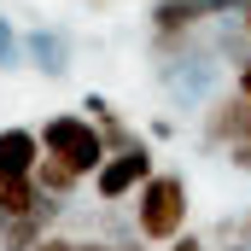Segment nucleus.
I'll return each instance as SVG.
<instances>
[{
	"label": "nucleus",
	"mask_w": 251,
	"mask_h": 251,
	"mask_svg": "<svg viewBox=\"0 0 251 251\" xmlns=\"http://www.w3.org/2000/svg\"><path fill=\"white\" fill-rule=\"evenodd\" d=\"M187 210H193L187 176L158 170L146 187L134 193V240H146V246H170V240H181V234H187Z\"/></svg>",
	"instance_id": "f257e3e1"
},
{
	"label": "nucleus",
	"mask_w": 251,
	"mask_h": 251,
	"mask_svg": "<svg viewBox=\"0 0 251 251\" xmlns=\"http://www.w3.org/2000/svg\"><path fill=\"white\" fill-rule=\"evenodd\" d=\"M35 134H41V152H47V158H59L64 170H76L82 181L105 170V140H100V128L88 123V117L59 111V117H47Z\"/></svg>",
	"instance_id": "f03ea898"
},
{
	"label": "nucleus",
	"mask_w": 251,
	"mask_h": 251,
	"mask_svg": "<svg viewBox=\"0 0 251 251\" xmlns=\"http://www.w3.org/2000/svg\"><path fill=\"white\" fill-rule=\"evenodd\" d=\"M158 170H152V146L140 140L134 152H117V158H105V170L94 176V193H100V204H123V199H134V193L146 187Z\"/></svg>",
	"instance_id": "7ed1b4c3"
},
{
	"label": "nucleus",
	"mask_w": 251,
	"mask_h": 251,
	"mask_svg": "<svg viewBox=\"0 0 251 251\" xmlns=\"http://www.w3.org/2000/svg\"><path fill=\"white\" fill-rule=\"evenodd\" d=\"M216 76H222V59H216V53H193V59L158 70V82H164V94H170L176 105H210V100H216V94H210Z\"/></svg>",
	"instance_id": "20e7f679"
},
{
	"label": "nucleus",
	"mask_w": 251,
	"mask_h": 251,
	"mask_svg": "<svg viewBox=\"0 0 251 251\" xmlns=\"http://www.w3.org/2000/svg\"><path fill=\"white\" fill-rule=\"evenodd\" d=\"M240 140H251V100H240L234 88L228 94H216L210 105H204V146H240Z\"/></svg>",
	"instance_id": "39448f33"
},
{
	"label": "nucleus",
	"mask_w": 251,
	"mask_h": 251,
	"mask_svg": "<svg viewBox=\"0 0 251 251\" xmlns=\"http://www.w3.org/2000/svg\"><path fill=\"white\" fill-rule=\"evenodd\" d=\"M24 64H35L41 76H53V82H59L64 70H70V35H64L59 24L24 29Z\"/></svg>",
	"instance_id": "423d86ee"
},
{
	"label": "nucleus",
	"mask_w": 251,
	"mask_h": 251,
	"mask_svg": "<svg viewBox=\"0 0 251 251\" xmlns=\"http://www.w3.org/2000/svg\"><path fill=\"white\" fill-rule=\"evenodd\" d=\"M64 210H70L64 199H41V210H35V216H24V222H6V228H0V251H35L41 240H53V228H59Z\"/></svg>",
	"instance_id": "0eeeda50"
},
{
	"label": "nucleus",
	"mask_w": 251,
	"mask_h": 251,
	"mask_svg": "<svg viewBox=\"0 0 251 251\" xmlns=\"http://www.w3.org/2000/svg\"><path fill=\"white\" fill-rule=\"evenodd\" d=\"M47 152H41V134L35 128H0V181H24V176H35V164H41Z\"/></svg>",
	"instance_id": "6e6552de"
},
{
	"label": "nucleus",
	"mask_w": 251,
	"mask_h": 251,
	"mask_svg": "<svg viewBox=\"0 0 251 251\" xmlns=\"http://www.w3.org/2000/svg\"><path fill=\"white\" fill-rule=\"evenodd\" d=\"M82 111H94L88 123L100 128V140H105V158H117V152H134V146H140V134L123 123V111H117L105 94H88V100H82Z\"/></svg>",
	"instance_id": "1a4fd4ad"
},
{
	"label": "nucleus",
	"mask_w": 251,
	"mask_h": 251,
	"mask_svg": "<svg viewBox=\"0 0 251 251\" xmlns=\"http://www.w3.org/2000/svg\"><path fill=\"white\" fill-rule=\"evenodd\" d=\"M41 199H47V193L35 187V176H24V181H0V228H6V222L35 216V210H41Z\"/></svg>",
	"instance_id": "9d476101"
},
{
	"label": "nucleus",
	"mask_w": 251,
	"mask_h": 251,
	"mask_svg": "<svg viewBox=\"0 0 251 251\" xmlns=\"http://www.w3.org/2000/svg\"><path fill=\"white\" fill-rule=\"evenodd\" d=\"M35 187L47 193V199H70V193L82 187V176H76V170H64L59 158H41V164H35Z\"/></svg>",
	"instance_id": "9b49d317"
},
{
	"label": "nucleus",
	"mask_w": 251,
	"mask_h": 251,
	"mask_svg": "<svg viewBox=\"0 0 251 251\" xmlns=\"http://www.w3.org/2000/svg\"><path fill=\"white\" fill-rule=\"evenodd\" d=\"M18 64H24V35L0 18V70H18Z\"/></svg>",
	"instance_id": "f8f14e48"
},
{
	"label": "nucleus",
	"mask_w": 251,
	"mask_h": 251,
	"mask_svg": "<svg viewBox=\"0 0 251 251\" xmlns=\"http://www.w3.org/2000/svg\"><path fill=\"white\" fill-rule=\"evenodd\" d=\"M170 251H216L204 234H181V240H170Z\"/></svg>",
	"instance_id": "ddd939ff"
},
{
	"label": "nucleus",
	"mask_w": 251,
	"mask_h": 251,
	"mask_svg": "<svg viewBox=\"0 0 251 251\" xmlns=\"http://www.w3.org/2000/svg\"><path fill=\"white\" fill-rule=\"evenodd\" d=\"M228 164H234V170H246V176H251V140H240V146H228Z\"/></svg>",
	"instance_id": "4468645a"
},
{
	"label": "nucleus",
	"mask_w": 251,
	"mask_h": 251,
	"mask_svg": "<svg viewBox=\"0 0 251 251\" xmlns=\"http://www.w3.org/2000/svg\"><path fill=\"white\" fill-rule=\"evenodd\" d=\"M234 94H240V100H251V59L234 70Z\"/></svg>",
	"instance_id": "2eb2a0df"
},
{
	"label": "nucleus",
	"mask_w": 251,
	"mask_h": 251,
	"mask_svg": "<svg viewBox=\"0 0 251 251\" xmlns=\"http://www.w3.org/2000/svg\"><path fill=\"white\" fill-rule=\"evenodd\" d=\"M35 251H76V240H70V234H53V240H41Z\"/></svg>",
	"instance_id": "dca6fc26"
},
{
	"label": "nucleus",
	"mask_w": 251,
	"mask_h": 251,
	"mask_svg": "<svg viewBox=\"0 0 251 251\" xmlns=\"http://www.w3.org/2000/svg\"><path fill=\"white\" fill-rule=\"evenodd\" d=\"M111 251H146V240H134V234H128V240H111Z\"/></svg>",
	"instance_id": "f3484780"
},
{
	"label": "nucleus",
	"mask_w": 251,
	"mask_h": 251,
	"mask_svg": "<svg viewBox=\"0 0 251 251\" xmlns=\"http://www.w3.org/2000/svg\"><path fill=\"white\" fill-rule=\"evenodd\" d=\"M240 29H246V35H251V6H246V12H240Z\"/></svg>",
	"instance_id": "a211bd4d"
},
{
	"label": "nucleus",
	"mask_w": 251,
	"mask_h": 251,
	"mask_svg": "<svg viewBox=\"0 0 251 251\" xmlns=\"http://www.w3.org/2000/svg\"><path fill=\"white\" fill-rule=\"evenodd\" d=\"M222 251H251V246H222Z\"/></svg>",
	"instance_id": "6ab92c4d"
},
{
	"label": "nucleus",
	"mask_w": 251,
	"mask_h": 251,
	"mask_svg": "<svg viewBox=\"0 0 251 251\" xmlns=\"http://www.w3.org/2000/svg\"><path fill=\"white\" fill-rule=\"evenodd\" d=\"M94 6H105V0H94Z\"/></svg>",
	"instance_id": "aec40b11"
}]
</instances>
